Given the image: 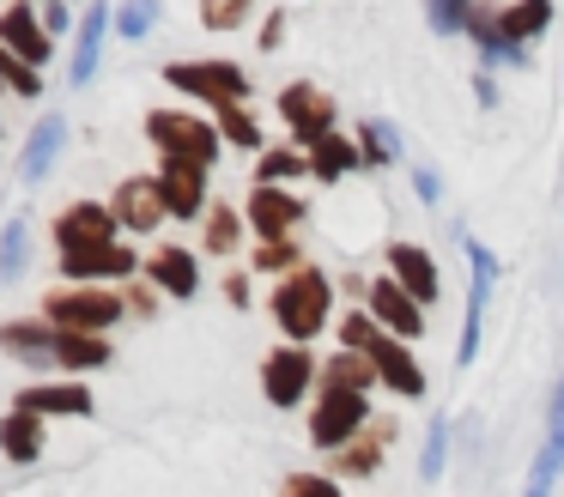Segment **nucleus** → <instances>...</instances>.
Returning <instances> with one entry per match:
<instances>
[{
	"label": "nucleus",
	"instance_id": "obj_1",
	"mask_svg": "<svg viewBox=\"0 0 564 497\" xmlns=\"http://www.w3.org/2000/svg\"><path fill=\"white\" fill-rule=\"evenodd\" d=\"M340 346H346V352H365V358L377 364V376H382V382H389L401 400H419V395H425V370H419V358L406 352V339H394L370 310H365V315L352 310V315L340 322Z\"/></svg>",
	"mask_w": 564,
	"mask_h": 497
},
{
	"label": "nucleus",
	"instance_id": "obj_6",
	"mask_svg": "<svg viewBox=\"0 0 564 497\" xmlns=\"http://www.w3.org/2000/svg\"><path fill=\"white\" fill-rule=\"evenodd\" d=\"M164 79H171L176 91H188V97H207L213 109H219V104H243V97H249V73L237 67V61H171Z\"/></svg>",
	"mask_w": 564,
	"mask_h": 497
},
{
	"label": "nucleus",
	"instance_id": "obj_24",
	"mask_svg": "<svg viewBox=\"0 0 564 497\" xmlns=\"http://www.w3.org/2000/svg\"><path fill=\"white\" fill-rule=\"evenodd\" d=\"M67 145V121H43L37 133L25 140V158H19V170H25V182H43L55 164V152Z\"/></svg>",
	"mask_w": 564,
	"mask_h": 497
},
{
	"label": "nucleus",
	"instance_id": "obj_15",
	"mask_svg": "<svg viewBox=\"0 0 564 497\" xmlns=\"http://www.w3.org/2000/svg\"><path fill=\"white\" fill-rule=\"evenodd\" d=\"M50 43H55L50 24H43L25 0H13V7L0 12V48H13L25 67H43V61H50Z\"/></svg>",
	"mask_w": 564,
	"mask_h": 497
},
{
	"label": "nucleus",
	"instance_id": "obj_14",
	"mask_svg": "<svg viewBox=\"0 0 564 497\" xmlns=\"http://www.w3.org/2000/svg\"><path fill=\"white\" fill-rule=\"evenodd\" d=\"M134 267H147L128 242H98V249H62V273L74 285H91V279H128Z\"/></svg>",
	"mask_w": 564,
	"mask_h": 497
},
{
	"label": "nucleus",
	"instance_id": "obj_31",
	"mask_svg": "<svg viewBox=\"0 0 564 497\" xmlns=\"http://www.w3.org/2000/svg\"><path fill=\"white\" fill-rule=\"evenodd\" d=\"M200 237H207V255H231L237 237H243V213H231V206L213 201V213H207V225H200Z\"/></svg>",
	"mask_w": 564,
	"mask_h": 497
},
{
	"label": "nucleus",
	"instance_id": "obj_12",
	"mask_svg": "<svg viewBox=\"0 0 564 497\" xmlns=\"http://www.w3.org/2000/svg\"><path fill=\"white\" fill-rule=\"evenodd\" d=\"M243 218H249V230H256L261 242H280V237H292V230H297L304 206H297V194L273 188V182H256V194H249Z\"/></svg>",
	"mask_w": 564,
	"mask_h": 497
},
{
	"label": "nucleus",
	"instance_id": "obj_44",
	"mask_svg": "<svg viewBox=\"0 0 564 497\" xmlns=\"http://www.w3.org/2000/svg\"><path fill=\"white\" fill-rule=\"evenodd\" d=\"M413 182H419V194H425V201H437V194H443V182L431 176V170H413Z\"/></svg>",
	"mask_w": 564,
	"mask_h": 497
},
{
	"label": "nucleus",
	"instance_id": "obj_23",
	"mask_svg": "<svg viewBox=\"0 0 564 497\" xmlns=\"http://www.w3.org/2000/svg\"><path fill=\"white\" fill-rule=\"evenodd\" d=\"M0 449H7V461H13V467H31V461L43 455V419L37 412H7V419H0Z\"/></svg>",
	"mask_w": 564,
	"mask_h": 497
},
{
	"label": "nucleus",
	"instance_id": "obj_34",
	"mask_svg": "<svg viewBox=\"0 0 564 497\" xmlns=\"http://www.w3.org/2000/svg\"><path fill=\"white\" fill-rule=\"evenodd\" d=\"M297 267H304V255L292 249V237L256 242V273H297Z\"/></svg>",
	"mask_w": 564,
	"mask_h": 497
},
{
	"label": "nucleus",
	"instance_id": "obj_27",
	"mask_svg": "<svg viewBox=\"0 0 564 497\" xmlns=\"http://www.w3.org/2000/svg\"><path fill=\"white\" fill-rule=\"evenodd\" d=\"M55 334H62V327H50V322H7V327H0V346L25 352V358H37V352H50V358H55Z\"/></svg>",
	"mask_w": 564,
	"mask_h": 497
},
{
	"label": "nucleus",
	"instance_id": "obj_21",
	"mask_svg": "<svg viewBox=\"0 0 564 497\" xmlns=\"http://www.w3.org/2000/svg\"><path fill=\"white\" fill-rule=\"evenodd\" d=\"M352 170H365V152H358V140H346V133H328V140L310 145V176H316V182H340V176H352Z\"/></svg>",
	"mask_w": 564,
	"mask_h": 497
},
{
	"label": "nucleus",
	"instance_id": "obj_8",
	"mask_svg": "<svg viewBox=\"0 0 564 497\" xmlns=\"http://www.w3.org/2000/svg\"><path fill=\"white\" fill-rule=\"evenodd\" d=\"M280 116H285V128H292L297 145H316V140H328V133H334V97L316 91L310 79H297V85H285V91H280Z\"/></svg>",
	"mask_w": 564,
	"mask_h": 497
},
{
	"label": "nucleus",
	"instance_id": "obj_40",
	"mask_svg": "<svg viewBox=\"0 0 564 497\" xmlns=\"http://www.w3.org/2000/svg\"><path fill=\"white\" fill-rule=\"evenodd\" d=\"M540 449H552V455L564 461V376H558V388H552V424H546V443Z\"/></svg>",
	"mask_w": 564,
	"mask_h": 497
},
{
	"label": "nucleus",
	"instance_id": "obj_10",
	"mask_svg": "<svg viewBox=\"0 0 564 497\" xmlns=\"http://www.w3.org/2000/svg\"><path fill=\"white\" fill-rule=\"evenodd\" d=\"M365 310L377 315L394 339H419V334H425V303H419L413 291H401L394 279H377V285L365 291Z\"/></svg>",
	"mask_w": 564,
	"mask_h": 497
},
{
	"label": "nucleus",
	"instance_id": "obj_26",
	"mask_svg": "<svg viewBox=\"0 0 564 497\" xmlns=\"http://www.w3.org/2000/svg\"><path fill=\"white\" fill-rule=\"evenodd\" d=\"M55 364H67V370H104L110 364V339L104 334H55Z\"/></svg>",
	"mask_w": 564,
	"mask_h": 497
},
{
	"label": "nucleus",
	"instance_id": "obj_43",
	"mask_svg": "<svg viewBox=\"0 0 564 497\" xmlns=\"http://www.w3.org/2000/svg\"><path fill=\"white\" fill-rule=\"evenodd\" d=\"M43 24H50V36L67 31V0H50V12H43Z\"/></svg>",
	"mask_w": 564,
	"mask_h": 497
},
{
	"label": "nucleus",
	"instance_id": "obj_30",
	"mask_svg": "<svg viewBox=\"0 0 564 497\" xmlns=\"http://www.w3.org/2000/svg\"><path fill=\"white\" fill-rule=\"evenodd\" d=\"M546 24H552V0H516V7H503V31H510L516 43L540 36Z\"/></svg>",
	"mask_w": 564,
	"mask_h": 497
},
{
	"label": "nucleus",
	"instance_id": "obj_35",
	"mask_svg": "<svg viewBox=\"0 0 564 497\" xmlns=\"http://www.w3.org/2000/svg\"><path fill=\"white\" fill-rule=\"evenodd\" d=\"M0 85H13L19 97H43V79H37V67H25V61L13 55V48H0Z\"/></svg>",
	"mask_w": 564,
	"mask_h": 497
},
{
	"label": "nucleus",
	"instance_id": "obj_42",
	"mask_svg": "<svg viewBox=\"0 0 564 497\" xmlns=\"http://www.w3.org/2000/svg\"><path fill=\"white\" fill-rule=\"evenodd\" d=\"M225 298L243 310V303H249V273H231V279H225Z\"/></svg>",
	"mask_w": 564,
	"mask_h": 497
},
{
	"label": "nucleus",
	"instance_id": "obj_22",
	"mask_svg": "<svg viewBox=\"0 0 564 497\" xmlns=\"http://www.w3.org/2000/svg\"><path fill=\"white\" fill-rule=\"evenodd\" d=\"M382 443H389V424L358 431L346 449H334V473H346V479H370V473L382 467Z\"/></svg>",
	"mask_w": 564,
	"mask_h": 497
},
{
	"label": "nucleus",
	"instance_id": "obj_4",
	"mask_svg": "<svg viewBox=\"0 0 564 497\" xmlns=\"http://www.w3.org/2000/svg\"><path fill=\"white\" fill-rule=\"evenodd\" d=\"M147 140L159 145L164 158H188V164H213L225 145L219 121H200L195 109H152L147 116Z\"/></svg>",
	"mask_w": 564,
	"mask_h": 497
},
{
	"label": "nucleus",
	"instance_id": "obj_38",
	"mask_svg": "<svg viewBox=\"0 0 564 497\" xmlns=\"http://www.w3.org/2000/svg\"><path fill=\"white\" fill-rule=\"evenodd\" d=\"M280 497H340V485H334V473H292Z\"/></svg>",
	"mask_w": 564,
	"mask_h": 497
},
{
	"label": "nucleus",
	"instance_id": "obj_11",
	"mask_svg": "<svg viewBox=\"0 0 564 497\" xmlns=\"http://www.w3.org/2000/svg\"><path fill=\"white\" fill-rule=\"evenodd\" d=\"M110 213L122 218V230H159L164 218H171V206H164V194H159V176H128V182H116V201H110Z\"/></svg>",
	"mask_w": 564,
	"mask_h": 497
},
{
	"label": "nucleus",
	"instance_id": "obj_28",
	"mask_svg": "<svg viewBox=\"0 0 564 497\" xmlns=\"http://www.w3.org/2000/svg\"><path fill=\"white\" fill-rule=\"evenodd\" d=\"M292 176H310V152H285V145H268L256 152V182H292Z\"/></svg>",
	"mask_w": 564,
	"mask_h": 497
},
{
	"label": "nucleus",
	"instance_id": "obj_5",
	"mask_svg": "<svg viewBox=\"0 0 564 497\" xmlns=\"http://www.w3.org/2000/svg\"><path fill=\"white\" fill-rule=\"evenodd\" d=\"M358 431H370V400L358 395V388H322L316 412H310V443L346 449Z\"/></svg>",
	"mask_w": 564,
	"mask_h": 497
},
{
	"label": "nucleus",
	"instance_id": "obj_33",
	"mask_svg": "<svg viewBox=\"0 0 564 497\" xmlns=\"http://www.w3.org/2000/svg\"><path fill=\"white\" fill-rule=\"evenodd\" d=\"M152 19H159V0H122V7H116V31H122L128 43H140V36L152 31Z\"/></svg>",
	"mask_w": 564,
	"mask_h": 497
},
{
	"label": "nucleus",
	"instance_id": "obj_17",
	"mask_svg": "<svg viewBox=\"0 0 564 497\" xmlns=\"http://www.w3.org/2000/svg\"><path fill=\"white\" fill-rule=\"evenodd\" d=\"M13 407L19 412H37V419H86V412H91V388L86 382H37V388H19Z\"/></svg>",
	"mask_w": 564,
	"mask_h": 497
},
{
	"label": "nucleus",
	"instance_id": "obj_29",
	"mask_svg": "<svg viewBox=\"0 0 564 497\" xmlns=\"http://www.w3.org/2000/svg\"><path fill=\"white\" fill-rule=\"evenodd\" d=\"M213 121H219V133H225L231 145H243V152H268V145H261L256 116H249L243 104H219V109H213Z\"/></svg>",
	"mask_w": 564,
	"mask_h": 497
},
{
	"label": "nucleus",
	"instance_id": "obj_13",
	"mask_svg": "<svg viewBox=\"0 0 564 497\" xmlns=\"http://www.w3.org/2000/svg\"><path fill=\"white\" fill-rule=\"evenodd\" d=\"M159 194H164V206H171V218H200L207 213V164L164 158L159 164Z\"/></svg>",
	"mask_w": 564,
	"mask_h": 497
},
{
	"label": "nucleus",
	"instance_id": "obj_37",
	"mask_svg": "<svg viewBox=\"0 0 564 497\" xmlns=\"http://www.w3.org/2000/svg\"><path fill=\"white\" fill-rule=\"evenodd\" d=\"M200 24L237 31V24H249V0H200Z\"/></svg>",
	"mask_w": 564,
	"mask_h": 497
},
{
	"label": "nucleus",
	"instance_id": "obj_36",
	"mask_svg": "<svg viewBox=\"0 0 564 497\" xmlns=\"http://www.w3.org/2000/svg\"><path fill=\"white\" fill-rule=\"evenodd\" d=\"M467 19H474V0H431V31L437 36L467 31Z\"/></svg>",
	"mask_w": 564,
	"mask_h": 497
},
{
	"label": "nucleus",
	"instance_id": "obj_19",
	"mask_svg": "<svg viewBox=\"0 0 564 497\" xmlns=\"http://www.w3.org/2000/svg\"><path fill=\"white\" fill-rule=\"evenodd\" d=\"M147 279L164 291V298H195L200 291V267L188 249H176V242H164V249L147 255Z\"/></svg>",
	"mask_w": 564,
	"mask_h": 497
},
{
	"label": "nucleus",
	"instance_id": "obj_16",
	"mask_svg": "<svg viewBox=\"0 0 564 497\" xmlns=\"http://www.w3.org/2000/svg\"><path fill=\"white\" fill-rule=\"evenodd\" d=\"M467 261H474V298H467V322H462L455 364H474V352H479V322H486V298H491V279H498V255H491L486 242H467Z\"/></svg>",
	"mask_w": 564,
	"mask_h": 497
},
{
	"label": "nucleus",
	"instance_id": "obj_2",
	"mask_svg": "<svg viewBox=\"0 0 564 497\" xmlns=\"http://www.w3.org/2000/svg\"><path fill=\"white\" fill-rule=\"evenodd\" d=\"M273 322H280V334L292 339V346H310V339L328 327V310H334V279L322 273V267H297V273L280 279V291H273Z\"/></svg>",
	"mask_w": 564,
	"mask_h": 497
},
{
	"label": "nucleus",
	"instance_id": "obj_7",
	"mask_svg": "<svg viewBox=\"0 0 564 497\" xmlns=\"http://www.w3.org/2000/svg\"><path fill=\"white\" fill-rule=\"evenodd\" d=\"M310 382H322V364L310 358V346H273L268 358H261V395L273 400V407H297V400L310 395Z\"/></svg>",
	"mask_w": 564,
	"mask_h": 497
},
{
	"label": "nucleus",
	"instance_id": "obj_39",
	"mask_svg": "<svg viewBox=\"0 0 564 497\" xmlns=\"http://www.w3.org/2000/svg\"><path fill=\"white\" fill-rule=\"evenodd\" d=\"M443 461H449V419L431 424V436H425V461H419V473H425V479H437Z\"/></svg>",
	"mask_w": 564,
	"mask_h": 497
},
{
	"label": "nucleus",
	"instance_id": "obj_41",
	"mask_svg": "<svg viewBox=\"0 0 564 497\" xmlns=\"http://www.w3.org/2000/svg\"><path fill=\"white\" fill-rule=\"evenodd\" d=\"M358 152H365V164H382V158H389V133H382V128H358Z\"/></svg>",
	"mask_w": 564,
	"mask_h": 497
},
{
	"label": "nucleus",
	"instance_id": "obj_25",
	"mask_svg": "<svg viewBox=\"0 0 564 497\" xmlns=\"http://www.w3.org/2000/svg\"><path fill=\"white\" fill-rule=\"evenodd\" d=\"M370 382H382V376H377V364H370L365 352H346L340 346L328 364H322V388H358V395H365Z\"/></svg>",
	"mask_w": 564,
	"mask_h": 497
},
{
	"label": "nucleus",
	"instance_id": "obj_18",
	"mask_svg": "<svg viewBox=\"0 0 564 497\" xmlns=\"http://www.w3.org/2000/svg\"><path fill=\"white\" fill-rule=\"evenodd\" d=\"M389 279L401 291H413L419 303H437L443 279H437V261H431L419 242H389Z\"/></svg>",
	"mask_w": 564,
	"mask_h": 497
},
{
	"label": "nucleus",
	"instance_id": "obj_9",
	"mask_svg": "<svg viewBox=\"0 0 564 497\" xmlns=\"http://www.w3.org/2000/svg\"><path fill=\"white\" fill-rule=\"evenodd\" d=\"M116 225L122 218L98 201H74L55 213V249H98V242H116Z\"/></svg>",
	"mask_w": 564,
	"mask_h": 497
},
{
	"label": "nucleus",
	"instance_id": "obj_32",
	"mask_svg": "<svg viewBox=\"0 0 564 497\" xmlns=\"http://www.w3.org/2000/svg\"><path fill=\"white\" fill-rule=\"evenodd\" d=\"M19 273H25V218L0 230V285H13Z\"/></svg>",
	"mask_w": 564,
	"mask_h": 497
},
{
	"label": "nucleus",
	"instance_id": "obj_3",
	"mask_svg": "<svg viewBox=\"0 0 564 497\" xmlns=\"http://www.w3.org/2000/svg\"><path fill=\"white\" fill-rule=\"evenodd\" d=\"M116 315L128 310L110 285H62L43 298V322L62 327V334H104V327H116Z\"/></svg>",
	"mask_w": 564,
	"mask_h": 497
},
{
	"label": "nucleus",
	"instance_id": "obj_20",
	"mask_svg": "<svg viewBox=\"0 0 564 497\" xmlns=\"http://www.w3.org/2000/svg\"><path fill=\"white\" fill-rule=\"evenodd\" d=\"M104 24H110V7H104V0H91V7L79 12V24H74V61H67V79H74V85H86L91 73H98Z\"/></svg>",
	"mask_w": 564,
	"mask_h": 497
}]
</instances>
